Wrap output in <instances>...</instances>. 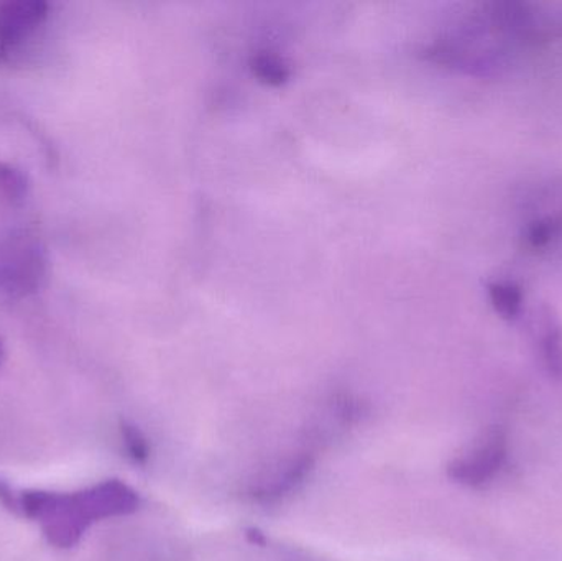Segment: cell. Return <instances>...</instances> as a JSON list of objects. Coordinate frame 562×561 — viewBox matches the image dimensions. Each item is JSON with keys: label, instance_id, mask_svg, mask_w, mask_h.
Masks as SVG:
<instances>
[{"label": "cell", "instance_id": "obj_3", "mask_svg": "<svg viewBox=\"0 0 562 561\" xmlns=\"http://www.w3.org/2000/svg\"><path fill=\"white\" fill-rule=\"evenodd\" d=\"M45 273V260L36 243L26 236H12L0 247V285L10 293L33 292Z\"/></svg>", "mask_w": 562, "mask_h": 561}, {"label": "cell", "instance_id": "obj_6", "mask_svg": "<svg viewBox=\"0 0 562 561\" xmlns=\"http://www.w3.org/2000/svg\"><path fill=\"white\" fill-rule=\"evenodd\" d=\"M121 431L128 457L137 463H145L148 458V444L142 431L131 424H122Z\"/></svg>", "mask_w": 562, "mask_h": 561}, {"label": "cell", "instance_id": "obj_2", "mask_svg": "<svg viewBox=\"0 0 562 561\" xmlns=\"http://www.w3.org/2000/svg\"><path fill=\"white\" fill-rule=\"evenodd\" d=\"M507 451L508 441L504 428H491L479 438L471 451L449 464V476L462 486H484L504 467Z\"/></svg>", "mask_w": 562, "mask_h": 561}, {"label": "cell", "instance_id": "obj_9", "mask_svg": "<svg viewBox=\"0 0 562 561\" xmlns=\"http://www.w3.org/2000/svg\"><path fill=\"white\" fill-rule=\"evenodd\" d=\"M3 358H5V351H3L2 341H0V366H2Z\"/></svg>", "mask_w": 562, "mask_h": 561}, {"label": "cell", "instance_id": "obj_7", "mask_svg": "<svg viewBox=\"0 0 562 561\" xmlns=\"http://www.w3.org/2000/svg\"><path fill=\"white\" fill-rule=\"evenodd\" d=\"M0 190L10 200L22 197L23 190H25V181H23L22 175L19 171L10 170V168L0 167Z\"/></svg>", "mask_w": 562, "mask_h": 561}, {"label": "cell", "instance_id": "obj_1", "mask_svg": "<svg viewBox=\"0 0 562 561\" xmlns=\"http://www.w3.org/2000/svg\"><path fill=\"white\" fill-rule=\"evenodd\" d=\"M138 497L119 481H105L75 494L26 491L20 496V516L38 520L49 543L71 549L91 524L134 513Z\"/></svg>", "mask_w": 562, "mask_h": 561}, {"label": "cell", "instance_id": "obj_8", "mask_svg": "<svg viewBox=\"0 0 562 561\" xmlns=\"http://www.w3.org/2000/svg\"><path fill=\"white\" fill-rule=\"evenodd\" d=\"M0 503H2L10 513L19 514L20 516V496H16L12 487L2 480H0Z\"/></svg>", "mask_w": 562, "mask_h": 561}, {"label": "cell", "instance_id": "obj_4", "mask_svg": "<svg viewBox=\"0 0 562 561\" xmlns=\"http://www.w3.org/2000/svg\"><path fill=\"white\" fill-rule=\"evenodd\" d=\"M48 15L45 2H10L0 9V53L19 46Z\"/></svg>", "mask_w": 562, "mask_h": 561}, {"label": "cell", "instance_id": "obj_5", "mask_svg": "<svg viewBox=\"0 0 562 561\" xmlns=\"http://www.w3.org/2000/svg\"><path fill=\"white\" fill-rule=\"evenodd\" d=\"M311 468L310 457L288 458L276 468H269L259 481L254 483L252 496L259 501H277L303 483Z\"/></svg>", "mask_w": 562, "mask_h": 561}]
</instances>
